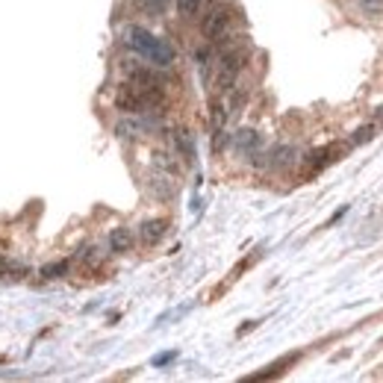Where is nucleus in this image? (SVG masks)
<instances>
[{
  "instance_id": "f257e3e1",
  "label": "nucleus",
  "mask_w": 383,
  "mask_h": 383,
  "mask_svg": "<svg viewBox=\"0 0 383 383\" xmlns=\"http://www.w3.org/2000/svg\"><path fill=\"white\" fill-rule=\"evenodd\" d=\"M124 44L133 54H139L142 59H147L156 68H168L174 63V47H171L163 35H154L151 30L139 27V24H130L124 30Z\"/></svg>"
},
{
  "instance_id": "f03ea898",
  "label": "nucleus",
  "mask_w": 383,
  "mask_h": 383,
  "mask_svg": "<svg viewBox=\"0 0 383 383\" xmlns=\"http://www.w3.org/2000/svg\"><path fill=\"white\" fill-rule=\"evenodd\" d=\"M230 21H233V12L227 3H215L209 6V12L204 15V35L209 42H221L230 30Z\"/></svg>"
},
{
  "instance_id": "7ed1b4c3",
  "label": "nucleus",
  "mask_w": 383,
  "mask_h": 383,
  "mask_svg": "<svg viewBox=\"0 0 383 383\" xmlns=\"http://www.w3.org/2000/svg\"><path fill=\"white\" fill-rule=\"evenodd\" d=\"M259 145H263V136L251 127H245L233 136V147H236L239 154H254V151H259Z\"/></svg>"
},
{
  "instance_id": "20e7f679",
  "label": "nucleus",
  "mask_w": 383,
  "mask_h": 383,
  "mask_svg": "<svg viewBox=\"0 0 383 383\" xmlns=\"http://www.w3.org/2000/svg\"><path fill=\"white\" fill-rule=\"evenodd\" d=\"M165 230H168L165 218H151V221H145V225L139 227V236H142L145 245H156V242H163Z\"/></svg>"
},
{
  "instance_id": "39448f33",
  "label": "nucleus",
  "mask_w": 383,
  "mask_h": 383,
  "mask_svg": "<svg viewBox=\"0 0 383 383\" xmlns=\"http://www.w3.org/2000/svg\"><path fill=\"white\" fill-rule=\"evenodd\" d=\"M133 248V233L127 227H115L109 233V251L113 254H127Z\"/></svg>"
},
{
  "instance_id": "423d86ee",
  "label": "nucleus",
  "mask_w": 383,
  "mask_h": 383,
  "mask_svg": "<svg viewBox=\"0 0 383 383\" xmlns=\"http://www.w3.org/2000/svg\"><path fill=\"white\" fill-rule=\"evenodd\" d=\"M295 163V147L292 145H277L275 151L268 154V165L271 168H289Z\"/></svg>"
},
{
  "instance_id": "0eeeda50",
  "label": "nucleus",
  "mask_w": 383,
  "mask_h": 383,
  "mask_svg": "<svg viewBox=\"0 0 383 383\" xmlns=\"http://www.w3.org/2000/svg\"><path fill=\"white\" fill-rule=\"evenodd\" d=\"M174 145H177V151L192 163V159H195V139H192V133L189 130H174Z\"/></svg>"
},
{
  "instance_id": "6e6552de",
  "label": "nucleus",
  "mask_w": 383,
  "mask_h": 383,
  "mask_svg": "<svg viewBox=\"0 0 383 383\" xmlns=\"http://www.w3.org/2000/svg\"><path fill=\"white\" fill-rule=\"evenodd\" d=\"M142 130H145V121H136V118H124V121H118L115 124V133L124 136V139H130V136H142Z\"/></svg>"
},
{
  "instance_id": "1a4fd4ad",
  "label": "nucleus",
  "mask_w": 383,
  "mask_h": 383,
  "mask_svg": "<svg viewBox=\"0 0 383 383\" xmlns=\"http://www.w3.org/2000/svg\"><path fill=\"white\" fill-rule=\"evenodd\" d=\"M65 271H68V259H56V263H47L42 268V277L44 280H56V277H63Z\"/></svg>"
},
{
  "instance_id": "9d476101",
  "label": "nucleus",
  "mask_w": 383,
  "mask_h": 383,
  "mask_svg": "<svg viewBox=\"0 0 383 383\" xmlns=\"http://www.w3.org/2000/svg\"><path fill=\"white\" fill-rule=\"evenodd\" d=\"M377 136V124H363L360 130H357L354 136H351V147H357V145H366V142H372Z\"/></svg>"
},
{
  "instance_id": "9b49d317",
  "label": "nucleus",
  "mask_w": 383,
  "mask_h": 383,
  "mask_svg": "<svg viewBox=\"0 0 383 383\" xmlns=\"http://www.w3.org/2000/svg\"><path fill=\"white\" fill-rule=\"evenodd\" d=\"M289 363H295V354H292V357H286V360L275 363V366H268L266 372H256V375H251V380H266V377H275V375H280V372H283V368H286Z\"/></svg>"
},
{
  "instance_id": "f8f14e48",
  "label": "nucleus",
  "mask_w": 383,
  "mask_h": 383,
  "mask_svg": "<svg viewBox=\"0 0 383 383\" xmlns=\"http://www.w3.org/2000/svg\"><path fill=\"white\" fill-rule=\"evenodd\" d=\"M201 3L204 0H177V9H180L183 18H195L197 12H201Z\"/></svg>"
},
{
  "instance_id": "ddd939ff",
  "label": "nucleus",
  "mask_w": 383,
  "mask_h": 383,
  "mask_svg": "<svg viewBox=\"0 0 383 383\" xmlns=\"http://www.w3.org/2000/svg\"><path fill=\"white\" fill-rule=\"evenodd\" d=\"M225 124H227V109H225V104H215L213 106V130H225Z\"/></svg>"
},
{
  "instance_id": "4468645a",
  "label": "nucleus",
  "mask_w": 383,
  "mask_h": 383,
  "mask_svg": "<svg viewBox=\"0 0 383 383\" xmlns=\"http://www.w3.org/2000/svg\"><path fill=\"white\" fill-rule=\"evenodd\" d=\"M366 15H383V0H360Z\"/></svg>"
},
{
  "instance_id": "2eb2a0df",
  "label": "nucleus",
  "mask_w": 383,
  "mask_h": 383,
  "mask_svg": "<svg viewBox=\"0 0 383 383\" xmlns=\"http://www.w3.org/2000/svg\"><path fill=\"white\" fill-rule=\"evenodd\" d=\"M174 357H177V351H165V354H156V357H154V366H156V368H163V366H168L171 360H174Z\"/></svg>"
},
{
  "instance_id": "dca6fc26",
  "label": "nucleus",
  "mask_w": 383,
  "mask_h": 383,
  "mask_svg": "<svg viewBox=\"0 0 383 383\" xmlns=\"http://www.w3.org/2000/svg\"><path fill=\"white\" fill-rule=\"evenodd\" d=\"M142 3L151 9V12H163V9H165V0H142Z\"/></svg>"
},
{
  "instance_id": "f3484780",
  "label": "nucleus",
  "mask_w": 383,
  "mask_h": 383,
  "mask_svg": "<svg viewBox=\"0 0 383 383\" xmlns=\"http://www.w3.org/2000/svg\"><path fill=\"white\" fill-rule=\"evenodd\" d=\"M9 268H12V263H9V259H6V256H0V277H3V275H6V271H9Z\"/></svg>"
},
{
  "instance_id": "a211bd4d",
  "label": "nucleus",
  "mask_w": 383,
  "mask_h": 383,
  "mask_svg": "<svg viewBox=\"0 0 383 383\" xmlns=\"http://www.w3.org/2000/svg\"><path fill=\"white\" fill-rule=\"evenodd\" d=\"M256 325H259V321H248V325H242V327H239V333H248V330L256 327Z\"/></svg>"
}]
</instances>
